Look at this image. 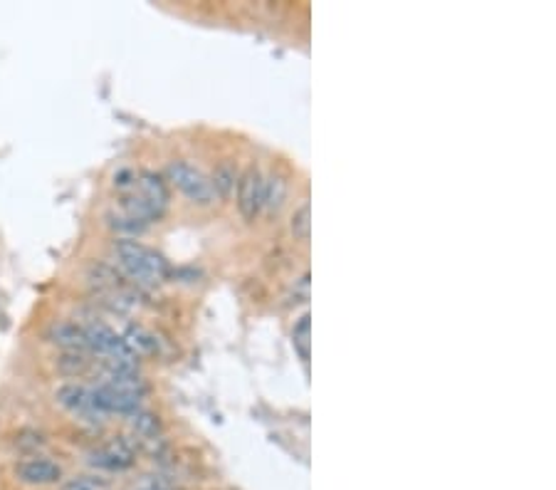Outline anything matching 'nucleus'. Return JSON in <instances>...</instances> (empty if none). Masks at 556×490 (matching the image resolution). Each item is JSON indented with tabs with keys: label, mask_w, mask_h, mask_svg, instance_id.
<instances>
[{
	"label": "nucleus",
	"mask_w": 556,
	"mask_h": 490,
	"mask_svg": "<svg viewBox=\"0 0 556 490\" xmlns=\"http://www.w3.org/2000/svg\"><path fill=\"white\" fill-rule=\"evenodd\" d=\"M112 253H114V263L122 268L126 278H132L141 288L161 285L171 273L161 253H156L154 248L139 243L136 238H119Z\"/></svg>",
	"instance_id": "obj_1"
},
{
	"label": "nucleus",
	"mask_w": 556,
	"mask_h": 490,
	"mask_svg": "<svg viewBox=\"0 0 556 490\" xmlns=\"http://www.w3.org/2000/svg\"><path fill=\"white\" fill-rule=\"evenodd\" d=\"M166 176H169L171 186H176L196 206H211L218 199L211 179L191 162H171L166 169Z\"/></svg>",
	"instance_id": "obj_2"
},
{
	"label": "nucleus",
	"mask_w": 556,
	"mask_h": 490,
	"mask_svg": "<svg viewBox=\"0 0 556 490\" xmlns=\"http://www.w3.org/2000/svg\"><path fill=\"white\" fill-rule=\"evenodd\" d=\"M85 335L89 342V352L105 359V365L136 366V355L126 347L124 337L116 335L114 329L105 322H87Z\"/></svg>",
	"instance_id": "obj_3"
},
{
	"label": "nucleus",
	"mask_w": 556,
	"mask_h": 490,
	"mask_svg": "<svg viewBox=\"0 0 556 490\" xmlns=\"http://www.w3.org/2000/svg\"><path fill=\"white\" fill-rule=\"evenodd\" d=\"M55 399H58V404L62 406L65 411H69L72 416H77L82 421L99 423L106 419V413L102 411V406L96 402V394L92 386L77 384V382H68V384L58 386Z\"/></svg>",
	"instance_id": "obj_4"
},
{
	"label": "nucleus",
	"mask_w": 556,
	"mask_h": 490,
	"mask_svg": "<svg viewBox=\"0 0 556 490\" xmlns=\"http://www.w3.org/2000/svg\"><path fill=\"white\" fill-rule=\"evenodd\" d=\"M265 206V176L258 166H248L238 179V211L245 221H255Z\"/></svg>",
	"instance_id": "obj_5"
},
{
	"label": "nucleus",
	"mask_w": 556,
	"mask_h": 490,
	"mask_svg": "<svg viewBox=\"0 0 556 490\" xmlns=\"http://www.w3.org/2000/svg\"><path fill=\"white\" fill-rule=\"evenodd\" d=\"M95 468L106 473H122L129 471L136 461V451L126 439H112V441L96 446L95 451H89V458Z\"/></svg>",
	"instance_id": "obj_6"
},
{
	"label": "nucleus",
	"mask_w": 556,
	"mask_h": 490,
	"mask_svg": "<svg viewBox=\"0 0 556 490\" xmlns=\"http://www.w3.org/2000/svg\"><path fill=\"white\" fill-rule=\"evenodd\" d=\"M15 476L28 485H52L62 478V468L45 456H30L15 466Z\"/></svg>",
	"instance_id": "obj_7"
},
{
	"label": "nucleus",
	"mask_w": 556,
	"mask_h": 490,
	"mask_svg": "<svg viewBox=\"0 0 556 490\" xmlns=\"http://www.w3.org/2000/svg\"><path fill=\"white\" fill-rule=\"evenodd\" d=\"M50 342H55L62 349L68 352H89V342H87L85 327L77 325V322H58V325L50 327Z\"/></svg>",
	"instance_id": "obj_8"
},
{
	"label": "nucleus",
	"mask_w": 556,
	"mask_h": 490,
	"mask_svg": "<svg viewBox=\"0 0 556 490\" xmlns=\"http://www.w3.org/2000/svg\"><path fill=\"white\" fill-rule=\"evenodd\" d=\"M124 342L136 356L156 355V352H159V339H156V335L154 332H149V329L141 325L129 327L124 335Z\"/></svg>",
	"instance_id": "obj_9"
},
{
	"label": "nucleus",
	"mask_w": 556,
	"mask_h": 490,
	"mask_svg": "<svg viewBox=\"0 0 556 490\" xmlns=\"http://www.w3.org/2000/svg\"><path fill=\"white\" fill-rule=\"evenodd\" d=\"M292 345H295L299 359L309 365V356H312V318H309V312H305L297 319V325L292 327Z\"/></svg>",
	"instance_id": "obj_10"
},
{
	"label": "nucleus",
	"mask_w": 556,
	"mask_h": 490,
	"mask_svg": "<svg viewBox=\"0 0 556 490\" xmlns=\"http://www.w3.org/2000/svg\"><path fill=\"white\" fill-rule=\"evenodd\" d=\"M287 199V179L282 173H272L265 179V206L269 213H278Z\"/></svg>",
	"instance_id": "obj_11"
},
{
	"label": "nucleus",
	"mask_w": 556,
	"mask_h": 490,
	"mask_svg": "<svg viewBox=\"0 0 556 490\" xmlns=\"http://www.w3.org/2000/svg\"><path fill=\"white\" fill-rule=\"evenodd\" d=\"M289 231H292V236H295V241H299V243L309 241V236H312V206H309V201L302 203L297 211L292 213Z\"/></svg>",
	"instance_id": "obj_12"
},
{
	"label": "nucleus",
	"mask_w": 556,
	"mask_h": 490,
	"mask_svg": "<svg viewBox=\"0 0 556 490\" xmlns=\"http://www.w3.org/2000/svg\"><path fill=\"white\" fill-rule=\"evenodd\" d=\"M129 423L139 439H156L159 433V421H156L154 413L144 411V409H136V411L129 413Z\"/></svg>",
	"instance_id": "obj_13"
},
{
	"label": "nucleus",
	"mask_w": 556,
	"mask_h": 490,
	"mask_svg": "<svg viewBox=\"0 0 556 490\" xmlns=\"http://www.w3.org/2000/svg\"><path fill=\"white\" fill-rule=\"evenodd\" d=\"M62 490H109L105 478H96V476H77V478H69Z\"/></svg>",
	"instance_id": "obj_14"
},
{
	"label": "nucleus",
	"mask_w": 556,
	"mask_h": 490,
	"mask_svg": "<svg viewBox=\"0 0 556 490\" xmlns=\"http://www.w3.org/2000/svg\"><path fill=\"white\" fill-rule=\"evenodd\" d=\"M213 181V189H215V193L218 196H225V193L231 191V189H235V171H231V166L225 163V166H221L218 171H215V176L211 179Z\"/></svg>",
	"instance_id": "obj_15"
},
{
	"label": "nucleus",
	"mask_w": 556,
	"mask_h": 490,
	"mask_svg": "<svg viewBox=\"0 0 556 490\" xmlns=\"http://www.w3.org/2000/svg\"><path fill=\"white\" fill-rule=\"evenodd\" d=\"M134 490H176V485L161 478V476H156V478H146L144 483H139Z\"/></svg>",
	"instance_id": "obj_16"
}]
</instances>
